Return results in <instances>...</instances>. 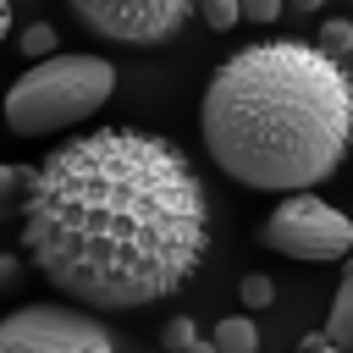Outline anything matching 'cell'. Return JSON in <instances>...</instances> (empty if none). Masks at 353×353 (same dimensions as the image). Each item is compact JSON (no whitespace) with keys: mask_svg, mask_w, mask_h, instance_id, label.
I'll list each match as a JSON object with an SVG mask.
<instances>
[{"mask_svg":"<svg viewBox=\"0 0 353 353\" xmlns=\"http://www.w3.org/2000/svg\"><path fill=\"white\" fill-rule=\"evenodd\" d=\"M210 347H215V353H259V331H254V320H248V314H232V320H221V325H215Z\"/></svg>","mask_w":353,"mask_h":353,"instance_id":"obj_7","label":"cell"},{"mask_svg":"<svg viewBox=\"0 0 353 353\" xmlns=\"http://www.w3.org/2000/svg\"><path fill=\"white\" fill-rule=\"evenodd\" d=\"M22 254L88 314H132L182 292L210 259V193L193 154L149 127L72 132L33 165Z\"/></svg>","mask_w":353,"mask_h":353,"instance_id":"obj_1","label":"cell"},{"mask_svg":"<svg viewBox=\"0 0 353 353\" xmlns=\"http://www.w3.org/2000/svg\"><path fill=\"white\" fill-rule=\"evenodd\" d=\"M237 298H243V309H270V303H276V281H270V276H243Z\"/></svg>","mask_w":353,"mask_h":353,"instance_id":"obj_12","label":"cell"},{"mask_svg":"<svg viewBox=\"0 0 353 353\" xmlns=\"http://www.w3.org/2000/svg\"><path fill=\"white\" fill-rule=\"evenodd\" d=\"M182 353H215V347H210V336H193V342H188Z\"/></svg>","mask_w":353,"mask_h":353,"instance_id":"obj_19","label":"cell"},{"mask_svg":"<svg viewBox=\"0 0 353 353\" xmlns=\"http://www.w3.org/2000/svg\"><path fill=\"white\" fill-rule=\"evenodd\" d=\"M325 342H331V347H347V342H353V276H342V287H336V298H331Z\"/></svg>","mask_w":353,"mask_h":353,"instance_id":"obj_8","label":"cell"},{"mask_svg":"<svg viewBox=\"0 0 353 353\" xmlns=\"http://www.w3.org/2000/svg\"><path fill=\"white\" fill-rule=\"evenodd\" d=\"M199 17H204L215 33H226V28L237 22V0H204V6H199Z\"/></svg>","mask_w":353,"mask_h":353,"instance_id":"obj_14","label":"cell"},{"mask_svg":"<svg viewBox=\"0 0 353 353\" xmlns=\"http://www.w3.org/2000/svg\"><path fill=\"white\" fill-rule=\"evenodd\" d=\"M55 44H61V39H55V28H50V22L22 28V55H28V61H50V55H61Z\"/></svg>","mask_w":353,"mask_h":353,"instance_id":"obj_11","label":"cell"},{"mask_svg":"<svg viewBox=\"0 0 353 353\" xmlns=\"http://www.w3.org/2000/svg\"><path fill=\"white\" fill-rule=\"evenodd\" d=\"M6 33H11V6L0 0V39H6Z\"/></svg>","mask_w":353,"mask_h":353,"instance_id":"obj_20","label":"cell"},{"mask_svg":"<svg viewBox=\"0 0 353 353\" xmlns=\"http://www.w3.org/2000/svg\"><path fill=\"white\" fill-rule=\"evenodd\" d=\"M265 248L287 254V259H309V265H325V259H347L353 248V221L342 210H331L325 199L314 193H281V204L265 215V226L254 232Z\"/></svg>","mask_w":353,"mask_h":353,"instance_id":"obj_4","label":"cell"},{"mask_svg":"<svg viewBox=\"0 0 353 353\" xmlns=\"http://www.w3.org/2000/svg\"><path fill=\"white\" fill-rule=\"evenodd\" d=\"M199 132L221 176L254 193H314L347 154L353 83L309 39H259L210 72Z\"/></svg>","mask_w":353,"mask_h":353,"instance_id":"obj_2","label":"cell"},{"mask_svg":"<svg viewBox=\"0 0 353 353\" xmlns=\"http://www.w3.org/2000/svg\"><path fill=\"white\" fill-rule=\"evenodd\" d=\"M28 176H33V165H0V221H22Z\"/></svg>","mask_w":353,"mask_h":353,"instance_id":"obj_9","label":"cell"},{"mask_svg":"<svg viewBox=\"0 0 353 353\" xmlns=\"http://www.w3.org/2000/svg\"><path fill=\"white\" fill-rule=\"evenodd\" d=\"M281 17V0H243L237 6V22H276Z\"/></svg>","mask_w":353,"mask_h":353,"instance_id":"obj_15","label":"cell"},{"mask_svg":"<svg viewBox=\"0 0 353 353\" xmlns=\"http://www.w3.org/2000/svg\"><path fill=\"white\" fill-rule=\"evenodd\" d=\"M309 11H320V0H287L281 6V17H309Z\"/></svg>","mask_w":353,"mask_h":353,"instance_id":"obj_18","label":"cell"},{"mask_svg":"<svg viewBox=\"0 0 353 353\" xmlns=\"http://www.w3.org/2000/svg\"><path fill=\"white\" fill-rule=\"evenodd\" d=\"M72 17L110 39V44H132V50H149V44H165L188 28L193 6L188 0H77Z\"/></svg>","mask_w":353,"mask_h":353,"instance_id":"obj_6","label":"cell"},{"mask_svg":"<svg viewBox=\"0 0 353 353\" xmlns=\"http://www.w3.org/2000/svg\"><path fill=\"white\" fill-rule=\"evenodd\" d=\"M292 353H342V347H331V342H325V331H309V336H303Z\"/></svg>","mask_w":353,"mask_h":353,"instance_id":"obj_16","label":"cell"},{"mask_svg":"<svg viewBox=\"0 0 353 353\" xmlns=\"http://www.w3.org/2000/svg\"><path fill=\"white\" fill-rule=\"evenodd\" d=\"M314 50H320L325 61H336V66H342V55L353 50V22H342V17H331V22L320 28V39H314Z\"/></svg>","mask_w":353,"mask_h":353,"instance_id":"obj_10","label":"cell"},{"mask_svg":"<svg viewBox=\"0 0 353 353\" xmlns=\"http://www.w3.org/2000/svg\"><path fill=\"white\" fill-rule=\"evenodd\" d=\"M0 353H116V336L77 303H22L0 314Z\"/></svg>","mask_w":353,"mask_h":353,"instance_id":"obj_5","label":"cell"},{"mask_svg":"<svg viewBox=\"0 0 353 353\" xmlns=\"http://www.w3.org/2000/svg\"><path fill=\"white\" fill-rule=\"evenodd\" d=\"M17 270H22V259H17V254H0V287H11Z\"/></svg>","mask_w":353,"mask_h":353,"instance_id":"obj_17","label":"cell"},{"mask_svg":"<svg viewBox=\"0 0 353 353\" xmlns=\"http://www.w3.org/2000/svg\"><path fill=\"white\" fill-rule=\"evenodd\" d=\"M110 94H116V66L105 55H50L33 61L6 88L0 110L17 138H44V132L83 127L94 110H105Z\"/></svg>","mask_w":353,"mask_h":353,"instance_id":"obj_3","label":"cell"},{"mask_svg":"<svg viewBox=\"0 0 353 353\" xmlns=\"http://www.w3.org/2000/svg\"><path fill=\"white\" fill-rule=\"evenodd\" d=\"M193 336H199V331H193V320H188V314H176V320H165V325H160V347H165V353H182Z\"/></svg>","mask_w":353,"mask_h":353,"instance_id":"obj_13","label":"cell"}]
</instances>
